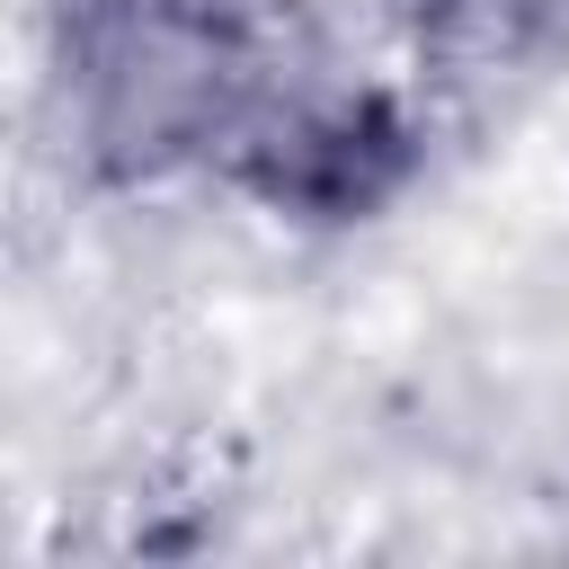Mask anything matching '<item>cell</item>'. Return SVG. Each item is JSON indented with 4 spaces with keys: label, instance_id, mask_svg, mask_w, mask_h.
Returning a JSON list of instances; mask_svg holds the SVG:
<instances>
[{
    "label": "cell",
    "instance_id": "cell-2",
    "mask_svg": "<svg viewBox=\"0 0 569 569\" xmlns=\"http://www.w3.org/2000/svg\"><path fill=\"white\" fill-rule=\"evenodd\" d=\"M427 142L391 89H320V80H276L249 133L231 142V178L293 213V222H373L409 178Z\"/></svg>",
    "mask_w": 569,
    "mask_h": 569
},
{
    "label": "cell",
    "instance_id": "cell-3",
    "mask_svg": "<svg viewBox=\"0 0 569 569\" xmlns=\"http://www.w3.org/2000/svg\"><path fill=\"white\" fill-rule=\"evenodd\" d=\"M400 27L436 80L498 89L569 44V0H400Z\"/></svg>",
    "mask_w": 569,
    "mask_h": 569
},
{
    "label": "cell",
    "instance_id": "cell-1",
    "mask_svg": "<svg viewBox=\"0 0 569 569\" xmlns=\"http://www.w3.org/2000/svg\"><path fill=\"white\" fill-rule=\"evenodd\" d=\"M62 80L107 178H169L249 133L276 62L231 0H71Z\"/></svg>",
    "mask_w": 569,
    "mask_h": 569
}]
</instances>
